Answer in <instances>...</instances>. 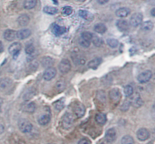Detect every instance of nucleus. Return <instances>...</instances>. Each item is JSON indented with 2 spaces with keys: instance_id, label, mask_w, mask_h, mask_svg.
Here are the masks:
<instances>
[{
  "instance_id": "obj_44",
  "label": "nucleus",
  "mask_w": 155,
  "mask_h": 144,
  "mask_svg": "<svg viewBox=\"0 0 155 144\" xmlns=\"http://www.w3.org/2000/svg\"><path fill=\"white\" fill-rule=\"evenodd\" d=\"M97 1H98V4L104 5V4H106V3L108 2L109 0H97Z\"/></svg>"
},
{
  "instance_id": "obj_17",
  "label": "nucleus",
  "mask_w": 155,
  "mask_h": 144,
  "mask_svg": "<svg viewBox=\"0 0 155 144\" xmlns=\"http://www.w3.org/2000/svg\"><path fill=\"white\" fill-rule=\"evenodd\" d=\"M117 27L119 29L120 31L126 32L130 28V24H129L128 21L126 20H119L117 21Z\"/></svg>"
},
{
  "instance_id": "obj_49",
  "label": "nucleus",
  "mask_w": 155,
  "mask_h": 144,
  "mask_svg": "<svg viewBox=\"0 0 155 144\" xmlns=\"http://www.w3.org/2000/svg\"><path fill=\"white\" fill-rule=\"evenodd\" d=\"M78 1H80V2H83V1H85V0H78Z\"/></svg>"
},
{
  "instance_id": "obj_32",
  "label": "nucleus",
  "mask_w": 155,
  "mask_h": 144,
  "mask_svg": "<svg viewBox=\"0 0 155 144\" xmlns=\"http://www.w3.org/2000/svg\"><path fill=\"white\" fill-rule=\"evenodd\" d=\"M124 94L127 97H131L134 94V88L132 85H128L124 88Z\"/></svg>"
},
{
  "instance_id": "obj_10",
  "label": "nucleus",
  "mask_w": 155,
  "mask_h": 144,
  "mask_svg": "<svg viewBox=\"0 0 155 144\" xmlns=\"http://www.w3.org/2000/svg\"><path fill=\"white\" fill-rule=\"evenodd\" d=\"M57 74V70L54 67H48L45 69L43 74V78L45 81H51L55 77Z\"/></svg>"
},
{
  "instance_id": "obj_30",
  "label": "nucleus",
  "mask_w": 155,
  "mask_h": 144,
  "mask_svg": "<svg viewBox=\"0 0 155 144\" xmlns=\"http://www.w3.org/2000/svg\"><path fill=\"white\" fill-rule=\"evenodd\" d=\"M121 144H134V140L130 135H125L121 139Z\"/></svg>"
},
{
  "instance_id": "obj_9",
  "label": "nucleus",
  "mask_w": 155,
  "mask_h": 144,
  "mask_svg": "<svg viewBox=\"0 0 155 144\" xmlns=\"http://www.w3.org/2000/svg\"><path fill=\"white\" fill-rule=\"evenodd\" d=\"M152 78V72L151 70H145L140 73L138 76V81L140 83H146L151 80Z\"/></svg>"
},
{
  "instance_id": "obj_31",
  "label": "nucleus",
  "mask_w": 155,
  "mask_h": 144,
  "mask_svg": "<svg viewBox=\"0 0 155 144\" xmlns=\"http://www.w3.org/2000/svg\"><path fill=\"white\" fill-rule=\"evenodd\" d=\"M92 41L93 42L94 45L96 47H101L103 45V42H104L102 39H101V38L97 36H92Z\"/></svg>"
},
{
  "instance_id": "obj_21",
  "label": "nucleus",
  "mask_w": 155,
  "mask_h": 144,
  "mask_svg": "<svg viewBox=\"0 0 155 144\" xmlns=\"http://www.w3.org/2000/svg\"><path fill=\"white\" fill-rule=\"evenodd\" d=\"M30 22V17L27 14H22L18 17V24L21 27H26Z\"/></svg>"
},
{
  "instance_id": "obj_43",
  "label": "nucleus",
  "mask_w": 155,
  "mask_h": 144,
  "mask_svg": "<svg viewBox=\"0 0 155 144\" xmlns=\"http://www.w3.org/2000/svg\"><path fill=\"white\" fill-rule=\"evenodd\" d=\"M77 144H91V142H90V140H89V139L83 138L78 142V143H77Z\"/></svg>"
},
{
  "instance_id": "obj_18",
  "label": "nucleus",
  "mask_w": 155,
  "mask_h": 144,
  "mask_svg": "<svg viewBox=\"0 0 155 144\" xmlns=\"http://www.w3.org/2000/svg\"><path fill=\"white\" fill-rule=\"evenodd\" d=\"M50 121H51V116H50V114L45 113V114L39 116V119H38V123L40 125L45 126V125H48Z\"/></svg>"
},
{
  "instance_id": "obj_5",
  "label": "nucleus",
  "mask_w": 155,
  "mask_h": 144,
  "mask_svg": "<svg viewBox=\"0 0 155 144\" xmlns=\"http://www.w3.org/2000/svg\"><path fill=\"white\" fill-rule=\"evenodd\" d=\"M22 45L20 42H14L12 43L10 46L8 47V52L12 54L14 57V58H16L19 54L20 51H21Z\"/></svg>"
},
{
  "instance_id": "obj_4",
  "label": "nucleus",
  "mask_w": 155,
  "mask_h": 144,
  "mask_svg": "<svg viewBox=\"0 0 155 144\" xmlns=\"http://www.w3.org/2000/svg\"><path fill=\"white\" fill-rule=\"evenodd\" d=\"M108 96L112 103L117 104V103H119L120 101L122 95H121V92L119 89L113 88L109 91Z\"/></svg>"
},
{
  "instance_id": "obj_13",
  "label": "nucleus",
  "mask_w": 155,
  "mask_h": 144,
  "mask_svg": "<svg viewBox=\"0 0 155 144\" xmlns=\"http://www.w3.org/2000/svg\"><path fill=\"white\" fill-rule=\"evenodd\" d=\"M12 80L9 78H2L0 80V91H5L7 89H8L9 88L12 86Z\"/></svg>"
},
{
  "instance_id": "obj_2",
  "label": "nucleus",
  "mask_w": 155,
  "mask_h": 144,
  "mask_svg": "<svg viewBox=\"0 0 155 144\" xmlns=\"http://www.w3.org/2000/svg\"><path fill=\"white\" fill-rule=\"evenodd\" d=\"M74 119L72 115L69 113H66L62 118V126L64 129L68 130L74 125Z\"/></svg>"
},
{
  "instance_id": "obj_6",
  "label": "nucleus",
  "mask_w": 155,
  "mask_h": 144,
  "mask_svg": "<svg viewBox=\"0 0 155 144\" xmlns=\"http://www.w3.org/2000/svg\"><path fill=\"white\" fill-rule=\"evenodd\" d=\"M58 69L59 71L63 74H66L69 72L71 69V64L70 60H68V59H63L59 63Z\"/></svg>"
},
{
  "instance_id": "obj_48",
  "label": "nucleus",
  "mask_w": 155,
  "mask_h": 144,
  "mask_svg": "<svg viewBox=\"0 0 155 144\" xmlns=\"http://www.w3.org/2000/svg\"><path fill=\"white\" fill-rule=\"evenodd\" d=\"M154 11H155V9H154V8H153V9H152V11H151V15H152V16H155Z\"/></svg>"
},
{
  "instance_id": "obj_35",
  "label": "nucleus",
  "mask_w": 155,
  "mask_h": 144,
  "mask_svg": "<svg viewBox=\"0 0 155 144\" xmlns=\"http://www.w3.org/2000/svg\"><path fill=\"white\" fill-rule=\"evenodd\" d=\"M107 44L112 48H115L119 45V42L115 39H107Z\"/></svg>"
},
{
  "instance_id": "obj_28",
  "label": "nucleus",
  "mask_w": 155,
  "mask_h": 144,
  "mask_svg": "<svg viewBox=\"0 0 155 144\" xmlns=\"http://www.w3.org/2000/svg\"><path fill=\"white\" fill-rule=\"evenodd\" d=\"M94 30L99 34H103L107 31V27L104 24H97L94 27Z\"/></svg>"
},
{
  "instance_id": "obj_29",
  "label": "nucleus",
  "mask_w": 155,
  "mask_h": 144,
  "mask_svg": "<svg viewBox=\"0 0 155 144\" xmlns=\"http://www.w3.org/2000/svg\"><path fill=\"white\" fill-rule=\"evenodd\" d=\"M79 15H80L82 18H83V19L85 20H87V21H89V20H92V17H93L90 12H89L86 10L79 11Z\"/></svg>"
},
{
  "instance_id": "obj_47",
  "label": "nucleus",
  "mask_w": 155,
  "mask_h": 144,
  "mask_svg": "<svg viewBox=\"0 0 155 144\" xmlns=\"http://www.w3.org/2000/svg\"><path fill=\"white\" fill-rule=\"evenodd\" d=\"M3 104V100L2 98H0V112H1V109H2V106Z\"/></svg>"
},
{
  "instance_id": "obj_7",
  "label": "nucleus",
  "mask_w": 155,
  "mask_h": 144,
  "mask_svg": "<svg viewBox=\"0 0 155 144\" xmlns=\"http://www.w3.org/2000/svg\"><path fill=\"white\" fill-rule=\"evenodd\" d=\"M143 21V15L141 13L133 14L130 18V24L133 27H137L142 23Z\"/></svg>"
},
{
  "instance_id": "obj_12",
  "label": "nucleus",
  "mask_w": 155,
  "mask_h": 144,
  "mask_svg": "<svg viewBox=\"0 0 155 144\" xmlns=\"http://www.w3.org/2000/svg\"><path fill=\"white\" fill-rule=\"evenodd\" d=\"M31 35V31L29 29H23L16 32V38H18L20 40H24L30 37Z\"/></svg>"
},
{
  "instance_id": "obj_45",
  "label": "nucleus",
  "mask_w": 155,
  "mask_h": 144,
  "mask_svg": "<svg viewBox=\"0 0 155 144\" xmlns=\"http://www.w3.org/2000/svg\"><path fill=\"white\" fill-rule=\"evenodd\" d=\"M4 131H5L4 125H2V124H0V134H2V133L4 132Z\"/></svg>"
},
{
  "instance_id": "obj_25",
  "label": "nucleus",
  "mask_w": 155,
  "mask_h": 144,
  "mask_svg": "<svg viewBox=\"0 0 155 144\" xmlns=\"http://www.w3.org/2000/svg\"><path fill=\"white\" fill-rule=\"evenodd\" d=\"M141 25H142L141 29L142 30H144V31H151L154 28V24L151 21H145V22L142 23Z\"/></svg>"
},
{
  "instance_id": "obj_24",
  "label": "nucleus",
  "mask_w": 155,
  "mask_h": 144,
  "mask_svg": "<svg viewBox=\"0 0 155 144\" xmlns=\"http://www.w3.org/2000/svg\"><path fill=\"white\" fill-rule=\"evenodd\" d=\"M101 59L99 58V57H96V58L93 59V60H90V61L89 62V63H88V66H89V68H91V69H95L98 68V66L101 64Z\"/></svg>"
},
{
  "instance_id": "obj_20",
  "label": "nucleus",
  "mask_w": 155,
  "mask_h": 144,
  "mask_svg": "<svg viewBox=\"0 0 155 144\" xmlns=\"http://www.w3.org/2000/svg\"><path fill=\"white\" fill-rule=\"evenodd\" d=\"M130 14V10L127 8H120L117 10L116 15L117 17L120 18H125Z\"/></svg>"
},
{
  "instance_id": "obj_46",
  "label": "nucleus",
  "mask_w": 155,
  "mask_h": 144,
  "mask_svg": "<svg viewBox=\"0 0 155 144\" xmlns=\"http://www.w3.org/2000/svg\"><path fill=\"white\" fill-rule=\"evenodd\" d=\"M4 51V46H3V44L2 42L0 41V53H2V51Z\"/></svg>"
},
{
  "instance_id": "obj_19",
  "label": "nucleus",
  "mask_w": 155,
  "mask_h": 144,
  "mask_svg": "<svg viewBox=\"0 0 155 144\" xmlns=\"http://www.w3.org/2000/svg\"><path fill=\"white\" fill-rule=\"evenodd\" d=\"M4 39L8 42H12L16 38V32L13 30H6L4 32Z\"/></svg>"
},
{
  "instance_id": "obj_34",
  "label": "nucleus",
  "mask_w": 155,
  "mask_h": 144,
  "mask_svg": "<svg viewBox=\"0 0 155 144\" xmlns=\"http://www.w3.org/2000/svg\"><path fill=\"white\" fill-rule=\"evenodd\" d=\"M55 86L58 91H63L65 89V88H66V82L64 80H59L58 82H57Z\"/></svg>"
},
{
  "instance_id": "obj_22",
  "label": "nucleus",
  "mask_w": 155,
  "mask_h": 144,
  "mask_svg": "<svg viewBox=\"0 0 155 144\" xmlns=\"http://www.w3.org/2000/svg\"><path fill=\"white\" fill-rule=\"evenodd\" d=\"M95 122L99 125H104L107 122V116L104 113H98L95 116Z\"/></svg>"
},
{
  "instance_id": "obj_39",
  "label": "nucleus",
  "mask_w": 155,
  "mask_h": 144,
  "mask_svg": "<svg viewBox=\"0 0 155 144\" xmlns=\"http://www.w3.org/2000/svg\"><path fill=\"white\" fill-rule=\"evenodd\" d=\"M130 106H131V103H130V101L127 100V101H124V102L122 104V105H121L120 110L123 112H127V110L130 109Z\"/></svg>"
},
{
  "instance_id": "obj_27",
  "label": "nucleus",
  "mask_w": 155,
  "mask_h": 144,
  "mask_svg": "<svg viewBox=\"0 0 155 144\" xmlns=\"http://www.w3.org/2000/svg\"><path fill=\"white\" fill-rule=\"evenodd\" d=\"M43 11L45 12V14H48L50 15H54L56 14L58 12V10L57 8L52 7V6H45L43 8Z\"/></svg>"
},
{
  "instance_id": "obj_38",
  "label": "nucleus",
  "mask_w": 155,
  "mask_h": 144,
  "mask_svg": "<svg viewBox=\"0 0 155 144\" xmlns=\"http://www.w3.org/2000/svg\"><path fill=\"white\" fill-rule=\"evenodd\" d=\"M92 36L93 35L91 33H89V32H83L81 34V39H84V40L87 41V42H91L92 39Z\"/></svg>"
},
{
  "instance_id": "obj_37",
  "label": "nucleus",
  "mask_w": 155,
  "mask_h": 144,
  "mask_svg": "<svg viewBox=\"0 0 155 144\" xmlns=\"http://www.w3.org/2000/svg\"><path fill=\"white\" fill-rule=\"evenodd\" d=\"M73 12V8L71 6H64V8H62L61 9V13L62 14L64 15V16H68V15L71 14Z\"/></svg>"
},
{
  "instance_id": "obj_16",
  "label": "nucleus",
  "mask_w": 155,
  "mask_h": 144,
  "mask_svg": "<svg viewBox=\"0 0 155 144\" xmlns=\"http://www.w3.org/2000/svg\"><path fill=\"white\" fill-rule=\"evenodd\" d=\"M66 31V29L63 27L58 25L56 24H53L51 26V32L55 35L56 36H60L63 35Z\"/></svg>"
},
{
  "instance_id": "obj_52",
  "label": "nucleus",
  "mask_w": 155,
  "mask_h": 144,
  "mask_svg": "<svg viewBox=\"0 0 155 144\" xmlns=\"http://www.w3.org/2000/svg\"><path fill=\"white\" fill-rule=\"evenodd\" d=\"M51 144H53V143H51Z\"/></svg>"
},
{
  "instance_id": "obj_8",
  "label": "nucleus",
  "mask_w": 155,
  "mask_h": 144,
  "mask_svg": "<svg viewBox=\"0 0 155 144\" xmlns=\"http://www.w3.org/2000/svg\"><path fill=\"white\" fill-rule=\"evenodd\" d=\"M136 136H137L138 140L140 141H145L150 137V132L147 128H142L138 130L137 133H136Z\"/></svg>"
},
{
  "instance_id": "obj_42",
  "label": "nucleus",
  "mask_w": 155,
  "mask_h": 144,
  "mask_svg": "<svg viewBox=\"0 0 155 144\" xmlns=\"http://www.w3.org/2000/svg\"><path fill=\"white\" fill-rule=\"evenodd\" d=\"M79 42H80V45L83 48H89L90 46V42H87L83 39H80L79 40Z\"/></svg>"
},
{
  "instance_id": "obj_15",
  "label": "nucleus",
  "mask_w": 155,
  "mask_h": 144,
  "mask_svg": "<svg viewBox=\"0 0 155 144\" xmlns=\"http://www.w3.org/2000/svg\"><path fill=\"white\" fill-rule=\"evenodd\" d=\"M36 105L33 102H28L27 104H24L22 107L23 111L27 113H33L36 111Z\"/></svg>"
},
{
  "instance_id": "obj_40",
  "label": "nucleus",
  "mask_w": 155,
  "mask_h": 144,
  "mask_svg": "<svg viewBox=\"0 0 155 144\" xmlns=\"http://www.w3.org/2000/svg\"><path fill=\"white\" fill-rule=\"evenodd\" d=\"M34 94H35V90H33H33H29L28 91L24 94V99L25 100V101H28V100H30V98H33V96Z\"/></svg>"
},
{
  "instance_id": "obj_23",
  "label": "nucleus",
  "mask_w": 155,
  "mask_h": 144,
  "mask_svg": "<svg viewBox=\"0 0 155 144\" xmlns=\"http://www.w3.org/2000/svg\"><path fill=\"white\" fill-rule=\"evenodd\" d=\"M53 59L49 57H44L42 58V60H41V64L43 67H51V66L53 65Z\"/></svg>"
},
{
  "instance_id": "obj_36",
  "label": "nucleus",
  "mask_w": 155,
  "mask_h": 144,
  "mask_svg": "<svg viewBox=\"0 0 155 144\" xmlns=\"http://www.w3.org/2000/svg\"><path fill=\"white\" fill-rule=\"evenodd\" d=\"M35 51V47L33 44H28L25 48V52L26 54L28 55H32Z\"/></svg>"
},
{
  "instance_id": "obj_51",
  "label": "nucleus",
  "mask_w": 155,
  "mask_h": 144,
  "mask_svg": "<svg viewBox=\"0 0 155 144\" xmlns=\"http://www.w3.org/2000/svg\"><path fill=\"white\" fill-rule=\"evenodd\" d=\"M66 1H68V0H66Z\"/></svg>"
},
{
  "instance_id": "obj_3",
  "label": "nucleus",
  "mask_w": 155,
  "mask_h": 144,
  "mask_svg": "<svg viewBox=\"0 0 155 144\" xmlns=\"http://www.w3.org/2000/svg\"><path fill=\"white\" fill-rule=\"evenodd\" d=\"M74 113L75 114L76 117L80 119V118L83 117L85 113H86V107L81 103H75L74 106Z\"/></svg>"
},
{
  "instance_id": "obj_50",
  "label": "nucleus",
  "mask_w": 155,
  "mask_h": 144,
  "mask_svg": "<svg viewBox=\"0 0 155 144\" xmlns=\"http://www.w3.org/2000/svg\"><path fill=\"white\" fill-rule=\"evenodd\" d=\"M101 144H104V143H101Z\"/></svg>"
},
{
  "instance_id": "obj_14",
  "label": "nucleus",
  "mask_w": 155,
  "mask_h": 144,
  "mask_svg": "<svg viewBox=\"0 0 155 144\" xmlns=\"http://www.w3.org/2000/svg\"><path fill=\"white\" fill-rule=\"evenodd\" d=\"M131 97L132 100L130 101V103L135 108H139V107L143 105V101H142V99L139 94H136V96H133V94Z\"/></svg>"
},
{
  "instance_id": "obj_33",
  "label": "nucleus",
  "mask_w": 155,
  "mask_h": 144,
  "mask_svg": "<svg viewBox=\"0 0 155 144\" xmlns=\"http://www.w3.org/2000/svg\"><path fill=\"white\" fill-rule=\"evenodd\" d=\"M54 107L56 110L58 111H61V110H63L64 107V103L63 100H59V101H56L54 103Z\"/></svg>"
},
{
  "instance_id": "obj_11",
  "label": "nucleus",
  "mask_w": 155,
  "mask_h": 144,
  "mask_svg": "<svg viewBox=\"0 0 155 144\" xmlns=\"http://www.w3.org/2000/svg\"><path fill=\"white\" fill-rule=\"evenodd\" d=\"M117 139V131L114 128H110L105 133V140L107 143H113Z\"/></svg>"
},
{
  "instance_id": "obj_41",
  "label": "nucleus",
  "mask_w": 155,
  "mask_h": 144,
  "mask_svg": "<svg viewBox=\"0 0 155 144\" xmlns=\"http://www.w3.org/2000/svg\"><path fill=\"white\" fill-rule=\"evenodd\" d=\"M97 98H98L101 101L104 102L106 100L105 94H104V92L103 91H98V94H97Z\"/></svg>"
},
{
  "instance_id": "obj_1",
  "label": "nucleus",
  "mask_w": 155,
  "mask_h": 144,
  "mask_svg": "<svg viewBox=\"0 0 155 144\" xmlns=\"http://www.w3.org/2000/svg\"><path fill=\"white\" fill-rule=\"evenodd\" d=\"M18 128L22 133L27 134V133H30L32 131L33 125L27 119H20L19 122H18Z\"/></svg>"
},
{
  "instance_id": "obj_26",
  "label": "nucleus",
  "mask_w": 155,
  "mask_h": 144,
  "mask_svg": "<svg viewBox=\"0 0 155 144\" xmlns=\"http://www.w3.org/2000/svg\"><path fill=\"white\" fill-rule=\"evenodd\" d=\"M37 4L36 0H24V8L27 10L33 8Z\"/></svg>"
}]
</instances>
